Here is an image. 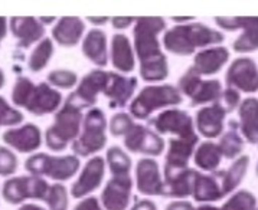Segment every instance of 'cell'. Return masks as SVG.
Segmentation results:
<instances>
[{"label": "cell", "mask_w": 258, "mask_h": 210, "mask_svg": "<svg viewBox=\"0 0 258 210\" xmlns=\"http://www.w3.org/2000/svg\"><path fill=\"white\" fill-rule=\"evenodd\" d=\"M105 116L100 108H91L84 117L83 133L73 143V151L75 154L87 157L103 150L107 143L105 136Z\"/></svg>", "instance_id": "5b68a950"}, {"label": "cell", "mask_w": 258, "mask_h": 210, "mask_svg": "<svg viewBox=\"0 0 258 210\" xmlns=\"http://www.w3.org/2000/svg\"><path fill=\"white\" fill-rule=\"evenodd\" d=\"M228 88L239 89L242 92H257L258 91V66L251 58H238L227 72Z\"/></svg>", "instance_id": "8fae6325"}, {"label": "cell", "mask_w": 258, "mask_h": 210, "mask_svg": "<svg viewBox=\"0 0 258 210\" xmlns=\"http://www.w3.org/2000/svg\"><path fill=\"white\" fill-rule=\"evenodd\" d=\"M195 210H221V209L217 207V206H211V204H202V206H199V207H197Z\"/></svg>", "instance_id": "f907efd6"}, {"label": "cell", "mask_w": 258, "mask_h": 210, "mask_svg": "<svg viewBox=\"0 0 258 210\" xmlns=\"http://www.w3.org/2000/svg\"><path fill=\"white\" fill-rule=\"evenodd\" d=\"M137 86V79L135 76H123V75L108 74V81L105 85L104 94L110 99L111 108H123L128 102Z\"/></svg>", "instance_id": "ffe728a7"}, {"label": "cell", "mask_w": 258, "mask_h": 210, "mask_svg": "<svg viewBox=\"0 0 258 210\" xmlns=\"http://www.w3.org/2000/svg\"><path fill=\"white\" fill-rule=\"evenodd\" d=\"M133 180L130 176L113 177L101 193V203L105 210H125L132 200Z\"/></svg>", "instance_id": "2e32d148"}, {"label": "cell", "mask_w": 258, "mask_h": 210, "mask_svg": "<svg viewBox=\"0 0 258 210\" xmlns=\"http://www.w3.org/2000/svg\"><path fill=\"white\" fill-rule=\"evenodd\" d=\"M197 170H165V197L186 199L194 193Z\"/></svg>", "instance_id": "d6986e66"}, {"label": "cell", "mask_w": 258, "mask_h": 210, "mask_svg": "<svg viewBox=\"0 0 258 210\" xmlns=\"http://www.w3.org/2000/svg\"><path fill=\"white\" fill-rule=\"evenodd\" d=\"M85 25L80 18H62L52 29V38L61 46H74L83 38Z\"/></svg>", "instance_id": "4316f807"}, {"label": "cell", "mask_w": 258, "mask_h": 210, "mask_svg": "<svg viewBox=\"0 0 258 210\" xmlns=\"http://www.w3.org/2000/svg\"><path fill=\"white\" fill-rule=\"evenodd\" d=\"M48 82L56 88L71 89L77 84V74L67 69H56L48 75Z\"/></svg>", "instance_id": "f35d334b"}, {"label": "cell", "mask_w": 258, "mask_h": 210, "mask_svg": "<svg viewBox=\"0 0 258 210\" xmlns=\"http://www.w3.org/2000/svg\"><path fill=\"white\" fill-rule=\"evenodd\" d=\"M45 203L49 210H68V191L67 187L59 183L52 184L48 194L45 197Z\"/></svg>", "instance_id": "8d00e7d4"}, {"label": "cell", "mask_w": 258, "mask_h": 210, "mask_svg": "<svg viewBox=\"0 0 258 210\" xmlns=\"http://www.w3.org/2000/svg\"><path fill=\"white\" fill-rule=\"evenodd\" d=\"M25 170L36 177H49L56 181H65L75 176L80 170V158L77 156H49L45 153L33 154L25 161Z\"/></svg>", "instance_id": "277c9868"}, {"label": "cell", "mask_w": 258, "mask_h": 210, "mask_svg": "<svg viewBox=\"0 0 258 210\" xmlns=\"http://www.w3.org/2000/svg\"><path fill=\"white\" fill-rule=\"evenodd\" d=\"M61 92L53 89L46 82H41L39 85H35L25 110L33 116H46L55 113L61 107Z\"/></svg>", "instance_id": "e0dca14e"}, {"label": "cell", "mask_w": 258, "mask_h": 210, "mask_svg": "<svg viewBox=\"0 0 258 210\" xmlns=\"http://www.w3.org/2000/svg\"><path fill=\"white\" fill-rule=\"evenodd\" d=\"M84 55L98 66H105L108 62L107 36L100 29H93L87 33L83 43Z\"/></svg>", "instance_id": "f1b7e54d"}, {"label": "cell", "mask_w": 258, "mask_h": 210, "mask_svg": "<svg viewBox=\"0 0 258 210\" xmlns=\"http://www.w3.org/2000/svg\"><path fill=\"white\" fill-rule=\"evenodd\" d=\"M87 21L91 22V23H94V25H104V23H107V22L110 21V19H107V18H101V19H95V18H88Z\"/></svg>", "instance_id": "681fc988"}, {"label": "cell", "mask_w": 258, "mask_h": 210, "mask_svg": "<svg viewBox=\"0 0 258 210\" xmlns=\"http://www.w3.org/2000/svg\"><path fill=\"white\" fill-rule=\"evenodd\" d=\"M255 173H257V176H258V164H257V168H255Z\"/></svg>", "instance_id": "db71d44e"}, {"label": "cell", "mask_w": 258, "mask_h": 210, "mask_svg": "<svg viewBox=\"0 0 258 210\" xmlns=\"http://www.w3.org/2000/svg\"><path fill=\"white\" fill-rule=\"evenodd\" d=\"M107 163L113 177L130 176L132 160L120 147H111L107 151Z\"/></svg>", "instance_id": "836d02e7"}, {"label": "cell", "mask_w": 258, "mask_h": 210, "mask_svg": "<svg viewBox=\"0 0 258 210\" xmlns=\"http://www.w3.org/2000/svg\"><path fill=\"white\" fill-rule=\"evenodd\" d=\"M137 19H135V18H114V19H111V23L115 29H125L132 23H135Z\"/></svg>", "instance_id": "ee69618b"}, {"label": "cell", "mask_w": 258, "mask_h": 210, "mask_svg": "<svg viewBox=\"0 0 258 210\" xmlns=\"http://www.w3.org/2000/svg\"><path fill=\"white\" fill-rule=\"evenodd\" d=\"M124 144L128 151L147 156H160L165 151V141L162 137L155 131L137 124L125 134Z\"/></svg>", "instance_id": "7c38bea8"}, {"label": "cell", "mask_w": 258, "mask_h": 210, "mask_svg": "<svg viewBox=\"0 0 258 210\" xmlns=\"http://www.w3.org/2000/svg\"><path fill=\"white\" fill-rule=\"evenodd\" d=\"M6 33H8V21L6 18H0V42L5 39Z\"/></svg>", "instance_id": "7dc6e473"}, {"label": "cell", "mask_w": 258, "mask_h": 210, "mask_svg": "<svg viewBox=\"0 0 258 210\" xmlns=\"http://www.w3.org/2000/svg\"><path fill=\"white\" fill-rule=\"evenodd\" d=\"M221 28L225 31L244 29V33L232 43L235 52H255L258 49V18H217Z\"/></svg>", "instance_id": "9c48e42d"}, {"label": "cell", "mask_w": 258, "mask_h": 210, "mask_svg": "<svg viewBox=\"0 0 258 210\" xmlns=\"http://www.w3.org/2000/svg\"><path fill=\"white\" fill-rule=\"evenodd\" d=\"M221 160L222 153L219 150V146L211 141L202 143L195 153V164L205 171H215L221 164Z\"/></svg>", "instance_id": "f546056e"}, {"label": "cell", "mask_w": 258, "mask_h": 210, "mask_svg": "<svg viewBox=\"0 0 258 210\" xmlns=\"http://www.w3.org/2000/svg\"><path fill=\"white\" fill-rule=\"evenodd\" d=\"M49 187L46 180L32 174L12 177L3 183L2 197L9 204H21L28 199L45 200Z\"/></svg>", "instance_id": "52a82bcc"}, {"label": "cell", "mask_w": 258, "mask_h": 210, "mask_svg": "<svg viewBox=\"0 0 258 210\" xmlns=\"http://www.w3.org/2000/svg\"><path fill=\"white\" fill-rule=\"evenodd\" d=\"M81 110L75 108L74 105L65 102L59 111L55 114V123L48 127L45 141L46 147L59 153L68 147V143H74L80 137V128L83 123Z\"/></svg>", "instance_id": "3957f363"}, {"label": "cell", "mask_w": 258, "mask_h": 210, "mask_svg": "<svg viewBox=\"0 0 258 210\" xmlns=\"http://www.w3.org/2000/svg\"><path fill=\"white\" fill-rule=\"evenodd\" d=\"M166 28L162 18H142L136 21L135 49L140 59V74L147 82L163 81L169 75L167 59L160 51L157 35Z\"/></svg>", "instance_id": "6da1fadb"}, {"label": "cell", "mask_w": 258, "mask_h": 210, "mask_svg": "<svg viewBox=\"0 0 258 210\" xmlns=\"http://www.w3.org/2000/svg\"><path fill=\"white\" fill-rule=\"evenodd\" d=\"M224 173L225 171H214L212 174H201L198 171L192 193L194 199L201 203H209L225 197L222 190Z\"/></svg>", "instance_id": "44dd1931"}, {"label": "cell", "mask_w": 258, "mask_h": 210, "mask_svg": "<svg viewBox=\"0 0 258 210\" xmlns=\"http://www.w3.org/2000/svg\"><path fill=\"white\" fill-rule=\"evenodd\" d=\"M179 88L182 92L192 99V107L208 104V102H218L222 95V85L218 79L212 81H202L201 76L186 72L182 79L179 81Z\"/></svg>", "instance_id": "ba28073f"}, {"label": "cell", "mask_w": 258, "mask_h": 210, "mask_svg": "<svg viewBox=\"0 0 258 210\" xmlns=\"http://www.w3.org/2000/svg\"><path fill=\"white\" fill-rule=\"evenodd\" d=\"M182 102L179 89L172 85H150L139 94L130 105V113L140 120H146L149 116L163 107L177 105Z\"/></svg>", "instance_id": "8992f818"}, {"label": "cell", "mask_w": 258, "mask_h": 210, "mask_svg": "<svg viewBox=\"0 0 258 210\" xmlns=\"http://www.w3.org/2000/svg\"><path fill=\"white\" fill-rule=\"evenodd\" d=\"M130 210H157L152 200H136L135 206Z\"/></svg>", "instance_id": "bcb514c9"}, {"label": "cell", "mask_w": 258, "mask_h": 210, "mask_svg": "<svg viewBox=\"0 0 258 210\" xmlns=\"http://www.w3.org/2000/svg\"><path fill=\"white\" fill-rule=\"evenodd\" d=\"M229 59V51L224 46L209 48L205 51H201L195 56V63L189 69V72L198 75H214L218 74L224 65Z\"/></svg>", "instance_id": "603a6c76"}, {"label": "cell", "mask_w": 258, "mask_h": 210, "mask_svg": "<svg viewBox=\"0 0 258 210\" xmlns=\"http://www.w3.org/2000/svg\"><path fill=\"white\" fill-rule=\"evenodd\" d=\"M39 21H41L42 25H43V23H52V22H55V18H48V19H45V18H41Z\"/></svg>", "instance_id": "f5cc1de1"}, {"label": "cell", "mask_w": 258, "mask_h": 210, "mask_svg": "<svg viewBox=\"0 0 258 210\" xmlns=\"http://www.w3.org/2000/svg\"><path fill=\"white\" fill-rule=\"evenodd\" d=\"M238 127L239 124L237 121H229V130L225 133V136L221 138L218 144L222 153V157L228 160L238 157L244 150V140L238 134Z\"/></svg>", "instance_id": "4dcf8cb0"}, {"label": "cell", "mask_w": 258, "mask_h": 210, "mask_svg": "<svg viewBox=\"0 0 258 210\" xmlns=\"http://www.w3.org/2000/svg\"><path fill=\"white\" fill-rule=\"evenodd\" d=\"M104 171H105L104 158L97 156V157L88 160L87 164L84 166L78 180L71 187V196L74 199H83L87 194L98 189L100 184L103 183Z\"/></svg>", "instance_id": "9a60e30c"}, {"label": "cell", "mask_w": 258, "mask_h": 210, "mask_svg": "<svg viewBox=\"0 0 258 210\" xmlns=\"http://www.w3.org/2000/svg\"><path fill=\"white\" fill-rule=\"evenodd\" d=\"M221 210H257V199L251 191L239 190L225 201Z\"/></svg>", "instance_id": "e575fe53"}, {"label": "cell", "mask_w": 258, "mask_h": 210, "mask_svg": "<svg viewBox=\"0 0 258 210\" xmlns=\"http://www.w3.org/2000/svg\"><path fill=\"white\" fill-rule=\"evenodd\" d=\"M225 116L227 111L219 101L199 110L197 114L198 131L207 138H215L224 131Z\"/></svg>", "instance_id": "7402d4cb"}, {"label": "cell", "mask_w": 258, "mask_h": 210, "mask_svg": "<svg viewBox=\"0 0 258 210\" xmlns=\"http://www.w3.org/2000/svg\"><path fill=\"white\" fill-rule=\"evenodd\" d=\"M111 62L120 72L128 74L135 69V53L132 43L124 35H114L111 41Z\"/></svg>", "instance_id": "83f0119b"}, {"label": "cell", "mask_w": 258, "mask_h": 210, "mask_svg": "<svg viewBox=\"0 0 258 210\" xmlns=\"http://www.w3.org/2000/svg\"><path fill=\"white\" fill-rule=\"evenodd\" d=\"M222 41L224 35L221 32L211 29L209 26L202 23L179 25L166 32L163 36V45L166 49L182 56L194 53L198 48L217 45Z\"/></svg>", "instance_id": "7a4b0ae2"}, {"label": "cell", "mask_w": 258, "mask_h": 210, "mask_svg": "<svg viewBox=\"0 0 258 210\" xmlns=\"http://www.w3.org/2000/svg\"><path fill=\"white\" fill-rule=\"evenodd\" d=\"M248 164H249V158H248L247 156H241V157L237 158V161L224 173V180H222L224 196L229 194L232 190H235L238 186L241 184V181H242L245 173H247Z\"/></svg>", "instance_id": "1f68e13d"}, {"label": "cell", "mask_w": 258, "mask_h": 210, "mask_svg": "<svg viewBox=\"0 0 258 210\" xmlns=\"http://www.w3.org/2000/svg\"><path fill=\"white\" fill-rule=\"evenodd\" d=\"M166 210H195L190 201L186 200H179V201H172L170 204L166 206Z\"/></svg>", "instance_id": "f6af8a7d"}, {"label": "cell", "mask_w": 258, "mask_h": 210, "mask_svg": "<svg viewBox=\"0 0 258 210\" xmlns=\"http://www.w3.org/2000/svg\"><path fill=\"white\" fill-rule=\"evenodd\" d=\"M199 137L192 138H173L169 141V150L166 154L165 170H183L187 168L190 156L197 147Z\"/></svg>", "instance_id": "d4e9b609"}, {"label": "cell", "mask_w": 258, "mask_h": 210, "mask_svg": "<svg viewBox=\"0 0 258 210\" xmlns=\"http://www.w3.org/2000/svg\"><path fill=\"white\" fill-rule=\"evenodd\" d=\"M6 82V78H5V74H3V71H2V68H0V89L3 88V85Z\"/></svg>", "instance_id": "816d5d0a"}, {"label": "cell", "mask_w": 258, "mask_h": 210, "mask_svg": "<svg viewBox=\"0 0 258 210\" xmlns=\"http://www.w3.org/2000/svg\"><path fill=\"white\" fill-rule=\"evenodd\" d=\"M133 127H135V123H133L132 117L124 114V113H120L113 117V120L110 123V131L115 137L125 136Z\"/></svg>", "instance_id": "60d3db41"}, {"label": "cell", "mask_w": 258, "mask_h": 210, "mask_svg": "<svg viewBox=\"0 0 258 210\" xmlns=\"http://www.w3.org/2000/svg\"><path fill=\"white\" fill-rule=\"evenodd\" d=\"M23 121V114L19 110L12 108L8 101L0 96V127L18 126Z\"/></svg>", "instance_id": "74e56055"}, {"label": "cell", "mask_w": 258, "mask_h": 210, "mask_svg": "<svg viewBox=\"0 0 258 210\" xmlns=\"http://www.w3.org/2000/svg\"><path fill=\"white\" fill-rule=\"evenodd\" d=\"M152 126L156 131L166 134H176L179 138H192L197 137L194 131L192 118L180 110H167L152 120Z\"/></svg>", "instance_id": "4fadbf2b"}, {"label": "cell", "mask_w": 258, "mask_h": 210, "mask_svg": "<svg viewBox=\"0 0 258 210\" xmlns=\"http://www.w3.org/2000/svg\"><path fill=\"white\" fill-rule=\"evenodd\" d=\"M239 130L249 144H258V99L247 98L238 110Z\"/></svg>", "instance_id": "484cf974"}, {"label": "cell", "mask_w": 258, "mask_h": 210, "mask_svg": "<svg viewBox=\"0 0 258 210\" xmlns=\"http://www.w3.org/2000/svg\"><path fill=\"white\" fill-rule=\"evenodd\" d=\"M108 74L110 72H104V71H98V69L91 71L90 74L84 76L81 84L78 85V88L67 98L65 102L74 105L78 110L93 107L97 102L98 92H104V89H105V85L108 81Z\"/></svg>", "instance_id": "30bf717a"}, {"label": "cell", "mask_w": 258, "mask_h": 210, "mask_svg": "<svg viewBox=\"0 0 258 210\" xmlns=\"http://www.w3.org/2000/svg\"><path fill=\"white\" fill-rule=\"evenodd\" d=\"M18 170V157L8 147L0 146V176L9 177Z\"/></svg>", "instance_id": "ab89813d"}, {"label": "cell", "mask_w": 258, "mask_h": 210, "mask_svg": "<svg viewBox=\"0 0 258 210\" xmlns=\"http://www.w3.org/2000/svg\"><path fill=\"white\" fill-rule=\"evenodd\" d=\"M136 184L139 193L145 196H165V180L159 164L152 158H142L136 167Z\"/></svg>", "instance_id": "5bb4252c"}, {"label": "cell", "mask_w": 258, "mask_h": 210, "mask_svg": "<svg viewBox=\"0 0 258 210\" xmlns=\"http://www.w3.org/2000/svg\"><path fill=\"white\" fill-rule=\"evenodd\" d=\"M11 29L22 49L29 48L45 36V26L36 18H12Z\"/></svg>", "instance_id": "cb8c5ba5"}, {"label": "cell", "mask_w": 258, "mask_h": 210, "mask_svg": "<svg viewBox=\"0 0 258 210\" xmlns=\"http://www.w3.org/2000/svg\"><path fill=\"white\" fill-rule=\"evenodd\" d=\"M74 210H103L100 206V201L97 197H87V199L81 200Z\"/></svg>", "instance_id": "7bdbcfd3"}, {"label": "cell", "mask_w": 258, "mask_h": 210, "mask_svg": "<svg viewBox=\"0 0 258 210\" xmlns=\"http://www.w3.org/2000/svg\"><path fill=\"white\" fill-rule=\"evenodd\" d=\"M3 141L18 150L19 153H33L42 146L41 130L35 124H25L19 128H11L5 131Z\"/></svg>", "instance_id": "ac0fdd59"}, {"label": "cell", "mask_w": 258, "mask_h": 210, "mask_svg": "<svg viewBox=\"0 0 258 210\" xmlns=\"http://www.w3.org/2000/svg\"><path fill=\"white\" fill-rule=\"evenodd\" d=\"M18 210H46L41 207V206H38V204H33V203H26V204H22L21 207Z\"/></svg>", "instance_id": "c3c4849f"}, {"label": "cell", "mask_w": 258, "mask_h": 210, "mask_svg": "<svg viewBox=\"0 0 258 210\" xmlns=\"http://www.w3.org/2000/svg\"><path fill=\"white\" fill-rule=\"evenodd\" d=\"M35 88V84L32 82L29 78L26 76H19L15 82L13 86V91H12V101L16 107H21L25 108L28 101H29V96H31L32 91Z\"/></svg>", "instance_id": "d590c367"}, {"label": "cell", "mask_w": 258, "mask_h": 210, "mask_svg": "<svg viewBox=\"0 0 258 210\" xmlns=\"http://www.w3.org/2000/svg\"><path fill=\"white\" fill-rule=\"evenodd\" d=\"M219 99H221L219 104L225 108V111L232 113L239 104V94H238L237 89H234V88H227L225 91H222V95H221Z\"/></svg>", "instance_id": "b9f144b4"}, {"label": "cell", "mask_w": 258, "mask_h": 210, "mask_svg": "<svg viewBox=\"0 0 258 210\" xmlns=\"http://www.w3.org/2000/svg\"><path fill=\"white\" fill-rule=\"evenodd\" d=\"M53 55V43L49 38H43L41 42L38 43V46L33 49V52L29 56V71L31 72H41L42 69L48 65L49 59Z\"/></svg>", "instance_id": "d6a6232c"}]
</instances>
